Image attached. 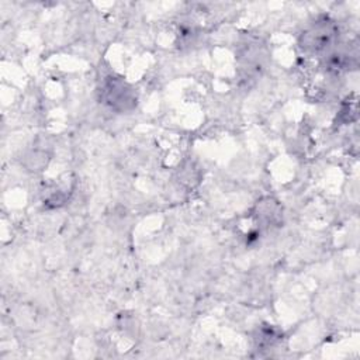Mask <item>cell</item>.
I'll use <instances>...</instances> for the list:
<instances>
[{
	"instance_id": "6da1fadb",
	"label": "cell",
	"mask_w": 360,
	"mask_h": 360,
	"mask_svg": "<svg viewBox=\"0 0 360 360\" xmlns=\"http://www.w3.org/2000/svg\"><path fill=\"white\" fill-rule=\"evenodd\" d=\"M333 30L329 22L319 21L304 34V46L312 51L323 49L332 39Z\"/></svg>"
}]
</instances>
